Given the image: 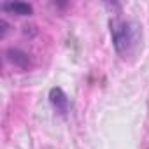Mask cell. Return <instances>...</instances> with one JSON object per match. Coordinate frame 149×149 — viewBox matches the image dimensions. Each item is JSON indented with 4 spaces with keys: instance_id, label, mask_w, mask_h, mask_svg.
<instances>
[{
    "instance_id": "4",
    "label": "cell",
    "mask_w": 149,
    "mask_h": 149,
    "mask_svg": "<svg viewBox=\"0 0 149 149\" xmlns=\"http://www.w3.org/2000/svg\"><path fill=\"white\" fill-rule=\"evenodd\" d=\"M6 56H7V60H9L11 63H14L16 67H19V68H23V70L30 67V58H28V54L23 53V51H19V49H7V51H6Z\"/></svg>"
},
{
    "instance_id": "1",
    "label": "cell",
    "mask_w": 149,
    "mask_h": 149,
    "mask_svg": "<svg viewBox=\"0 0 149 149\" xmlns=\"http://www.w3.org/2000/svg\"><path fill=\"white\" fill-rule=\"evenodd\" d=\"M109 26L116 53L123 58H126V54H132L139 46V26L133 21H125L121 18H112L109 21Z\"/></svg>"
},
{
    "instance_id": "3",
    "label": "cell",
    "mask_w": 149,
    "mask_h": 149,
    "mask_svg": "<svg viewBox=\"0 0 149 149\" xmlns=\"http://www.w3.org/2000/svg\"><path fill=\"white\" fill-rule=\"evenodd\" d=\"M2 9L11 14H18V16H30L33 13V7L26 2H4Z\"/></svg>"
},
{
    "instance_id": "5",
    "label": "cell",
    "mask_w": 149,
    "mask_h": 149,
    "mask_svg": "<svg viewBox=\"0 0 149 149\" xmlns=\"http://www.w3.org/2000/svg\"><path fill=\"white\" fill-rule=\"evenodd\" d=\"M0 26H2V37H6V33H7V23L4 21V19H0Z\"/></svg>"
},
{
    "instance_id": "2",
    "label": "cell",
    "mask_w": 149,
    "mask_h": 149,
    "mask_svg": "<svg viewBox=\"0 0 149 149\" xmlns=\"http://www.w3.org/2000/svg\"><path fill=\"white\" fill-rule=\"evenodd\" d=\"M49 104L51 107L60 114V116H67L68 114V109H70V100L67 97V93L61 90V88H51L49 91Z\"/></svg>"
}]
</instances>
